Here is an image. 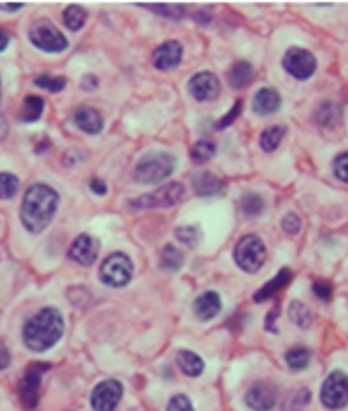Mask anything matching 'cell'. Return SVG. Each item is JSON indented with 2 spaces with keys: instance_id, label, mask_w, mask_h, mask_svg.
<instances>
[{
  "instance_id": "cell-1",
  "label": "cell",
  "mask_w": 348,
  "mask_h": 411,
  "mask_svg": "<svg viewBox=\"0 0 348 411\" xmlns=\"http://www.w3.org/2000/svg\"><path fill=\"white\" fill-rule=\"evenodd\" d=\"M59 208V193L45 183H34L25 189L21 201V225L29 233H42L55 219Z\"/></svg>"
},
{
  "instance_id": "cell-2",
  "label": "cell",
  "mask_w": 348,
  "mask_h": 411,
  "mask_svg": "<svg viewBox=\"0 0 348 411\" xmlns=\"http://www.w3.org/2000/svg\"><path fill=\"white\" fill-rule=\"evenodd\" d=\"M63 327H65L63 315L53 306H45L25 321L23 332H21L23 345L32 353H45L61 340Z\"/></svg>"
},
{
  "instance_id": "cell-3",
  "label": "cell",
  "mask_w": 348,
  "mask_h": 411,
  "mask_svg": "<svg viewBox=\"0 0 348 411\" xmlns=\"http://www.w3.org/2000/svg\"><path fill=\"white\" fill-rule=\"evenodd\" d=\"M174 168H177V160L170 153H156V155H147L143 158L134 166V181L136 183H143V185H156V183H162L166 181L172 173Z\"/></svg>"
},
{
  "instance_id": "cell-4",
  "label": "cell",
  "mask_w": 348,
  "mask_h": 411,
  "mask_svg": "<svg viewBox=\"0 0 348 411\" xmlns=\"http://www.w3.org/2000/svg\"><path fill=\"white\" fill-rule=\"evenodd\" d=\"M185 197V185L183 183H168L160 187L153 193L138 195L134 199H128V210H147V208H172V206L181 203Z\"/></svg>"
},
{
  "instance_id": "cell-5",
  "label": "cell",
  "mask_w": 348,
  "mask_h": 411,
  "mask_svg": "<svg viewBox=\"0 0 348 411\" xmlns=\"http://www.w3.org/2000/svg\"><path fill=\"white\" fill-rule=\"evenodd\" d=\"M235 264L246 273H258L266 262V248L258 235H243L235 246Z\"/></svg>"
},
{
  "instance_id": "cell-6",
  "label": "cell",
  "mask_w": 348,
  "mask_h": 411,
  "mask_svg": "<svg viewBox=\"0 0 348 411\" xmlns=\"http://www.w3.org/2000/svg\"><path fill=\"white\" fill-rule=\"evenodd\" d=\"M27 38L36 49H40L45 53H51V55L63 53L69 47L67 38L49 19H40V21L34 23L29 27V32H27Z\"/></svg>"
},
{
  "instance_id": "cell-7",
  "label": "cell",
  "mask_w": 348,
  "mask_h": 411,
  "mask_svg": "<svg viewBox=\"0 0 348 411\" xmlns=\"http://www.w3.org/2000/svg\"><path fill=\"white\" fill-rule=\"evenodd\" d=\"M51 365L49 363H32L27 365V369L23 371L19 386H17V395H19V403L23 409L32 411L36 409L38 401H40V382H42V373L49 371Z\"/></svg>"
},
{
  "instance_id": "cell-8",
  "label": "cell",
  "mask_w": 348,
  "mask_h": 411,
  "mask_svg": "<svg viewBox=\"0 0 348 411\" xmlns=\"http://www.w3.org/2000/svg\"><path fill=\"white\" fill-rule=\"evenodd\" d=\"M132 273H134L132 260L122 252H114V254H110L105 260H103L99 277H101L103 284L110 286V288H124V286L130 284Z\"/></svg>"
},
{
  "instance_id": "cell-9",
  "label": "cell",
  "mask_w": 348,
  "mask_h": 411,
  "mask_svg": "<svg viewBox=\"0 0 348 411\" xmlns=\"http://www.w3.org/2000/svg\"><path fill=\"white\" fill-rule=\"evenodd\" d=\"M321 403L327 409H342L348 405V375L340 369H334L323 386H321Z\"/></svg>"
},
{
  "instance_id": "cell-10",
  "label": "cell",
  "mask_w": 348,
  "mask_h": 411,
  "mask_svg": "<svg viewBox=\"0 0 348 411\" xmlns=\"http://www.w3.org/2000/svg\"><path fill=\"white\" fill-rule=\"evenodd\" d=\"M284 70L296 80H308L317 70V59L306 49L292 47L284 57Z\"/></svg>"
},
{
  "instance_id": "cell-11",
  "label": "cell",
  "mask_w": 348,
  "mask_h": 411,
  "mask_svg": "<svg viewBox=\"0 0 348 411\" xmlns=\"http://www.w3.org/2000/svg\"><path fill=\"white\" fill-rule=\"evenodd\" d=\"M124 395V386L118 380H103L92 388L90 407L92 411H116L120 399Z\"/></svg>"
},
{
  "instance_id": "cell-12",
  "label": "cell",
  "mask_w": 348,
  "mask_h": 411,
  "mask_svg": "<svg viewBox=\"0 0 348 411\" xmlns=\"http://www.w3.org/2000/svg\"><path fill=\"white\" fill-rule=\"evenodd\" d=\"M97 254H99V239L88 233L78 235L67 252L69 260H74L82 266H90L97 260Z\"/></svg>"
},
{
  "instance_id": "cell-13",
  "label": "cell",
  "mask_w": 348,
  "mask_h": 411,
  "mask_svg": "<svg viewBox=\"0 0 348 411\" xmlns=\"http://www.w3.org/2000/svg\"><path fill=\"white\" fill-rule=\"evenodd\" d=\"M189 92L201 103L214 101L221 95V82L212 72H199L189 80Z\"/></svg>"
},
{
  "instance_id": "cell-14",
  "label": "cell",
  "mask_w": 348,
  "mask_h": 411,
  "mask_svg": "<svg viewBox=\"0 0 348 411\" xmlns=\"http://www.w3.org/2000/svg\"><path fill=\"white\" fill-rule=\"evenodd\" d=\"M277 403V393L269 382H258L246 393V405L254 411H271Z\"/></svg>"
},
{
  "instance_id": "cell-15",
  "label": "cell",
  "mask_w": 348,
  "mask_h": 411,
  "mask_svg": "<svg viewBox=\"0 0 348 411\" xmlns=\"http://www.w3.org/2000/svg\"><path fill=\"white\" fill-rule=\"evenodd\" d=\"M181 59H183V47L177 40H166L164 45H160L153 51V65L162 72L177 67L181 63Z\"/></svg>"
},
{
  "instance_id": "cell-16",
  "label": "cell",
  "mask_w": 348,
  "mask_h": 411,
  "mask_svg": "<svg viewBox=\"0 0 348 411\" xmlns=\"http://www.w3.org/2000/svg\"><path fill=\"white\" fill-rule=\"evenodd\" d=\"M221 306H223V302L216 292H203L193 302V313L201 321H210L221 313Z\"/></svg>"
},
{
  "instance_id": "cell-17",
  "label": "cell",
  "mask_w": 348,
  "mask_h": 411,
  "mask_svg": "<svg viewBox=\"0 0 348 411\" xmlns=\"http://www.w3.org/2000/svg\"><path fill=\"white\" fill-rule=\"evenodd\" d=\"M252 108H254V112H256L258 116H271V114H275V112H279V108H282V95L277 92L275 88L264 86V88H260V90L254 95Z\"/></svg>"
},
{
  "instance_id": "cell-18",
  "label": "cell",
  "mask_w": 348,
  "mask_h": 411,
  "mask_svg": "<svg viewBox=\"0 0 348 411\" xmlns=\"http://www.w3.org/2000/svg\"><path fill=\"white\" fill-rule=\"evenodd\" d=\"M74 124L82 130V132H86V134H99L101 130H103V118H101V114L95 110V108H90V105H80L76 112H74Z\"/></svg>"
},
{
  "instance_id": "cell-19",
  "label": "cell",
  "mask_w": 348,
  "mask_h": 411,
  "mask_svg": "<svg viewBox=\"0 0 348 411\" xmlns=\"http://www.w3.org/2000/svg\"><path fill=\"white\" fill-rule=\"evenodd\" d=\"M225 189V181L221 177H216L214 173H197L193 177V191L199 197H208V195H216Z\"/></svg>"
},
{
  "instance_id": "cell-20",
  "label": "cell",
  "mask_w": 348,
  "mask_h": 411,
  "mask_svg": "<svg viewBox=\"0 0 348 411\" xmlns=\"http://www.w3.org/2000/svg\"><path fill=\"white\" fill-rule=\"evenodd\" d=\"M292 271L290 269H282L277 275L271 279V282H266L256 294H254V302H264V300H269V298H273L277 292H282L290 282H292Z\"/></svg>"
},
{
  "instance_id": "cell-21",
  "label": "cell",
  "mask_w": 348,
  "mask_h": 411,
  "mask_svg": "<svg viewBox=\"0 0 348 411\" xmlns=\"http://www.w3.org/2000/svg\"><path fill=\"white\" fill-rule=\"evenodd\" d=\"M252 78H254V67L250 61H237L229 70V84L235 90L246 88L252 82Z\"/></svg>"
},
{
  "instance_id": "cell-22",
  "label": "cell",
  "mask_w": 348,
  "mask_h": 411,
  "mask_svg": "<svg viewBox=\"0 0 348 411\" xmlns=\"http://www.w3.org/2000/svg\"><path fill=\"white\" fill-rule=\"evenodd\" d=\"M42 112H45V101L40 97H36V95H27L23 99V105H21V112H19V120L27 122V124L38 122L40 116H42Z\"/></svg>"
},
{
  "instance_id": "cell-23",
  "label": "cell",
  "mask_w": 348,
  "mask_h": 411,
  "mask_svg": "<svg viewBox=\"0 0 348 411\" xmlns=\"http://www.w3.org/2000/svg\"><path fill=\"white\" fill-rule=\"evenodd\" d=\"M340 116H342V112H340V105H338L336 101H323V103H319L315 120L323 128H334L340 122Z\"/></svg>"
},
{
  "instance_id": "cell-24",
  "label": "cell",
  "mask_w": 348,
  "mask_h": 411,
  "mask_svg": "<svg viewBox=\"0 0 348 411\" xmlns=\"http://www.w3.org/2000/svg\"><path fill=\"white\" fill-rule=\"evenodd\" d=\"M177 363H179L181 371L185 375H189V378H197V375H201V371H203L201 357L195 355V353H191V351H181L177 355Z\"/></svg>"
},
{
  "instance_id": "cell-25",
  "label": "cell",
  "mask_w": 348,
  "mask_h": 411,
  "mask_svg": "<svg viewBox=\"0 0 348 411\" xmlns=\"http://www.w3.org/2000/svg\"><path fill=\"white\" fill-rule=\"evenodd\" d=\"M284 136H286V126H284V124L269 126V128H264L262 134H260V147H262L266 153H271V151H275L277 147L282 145Z\"/></svg>"
},
{
  "instance_id": "cell-26",
  "label": "cell",
  "mask_w": 348,
  "mask_h": 411,
  "mask_svg": "<svg viewBox=\"0 0 348 411\" xmlns=\"http://www.w3.org/2000/svg\"><path fill=\"white\" fill-rule=\"evenodd\" d=\"M160 264H162V269H164V271H170V273H174V271H179V269L185 264V256H183V252H181L177 246L168 244V246H164V248H162V254H160Z\"/></svg>"
},
{
  "instance_id": "cell-27",
  "label": "cell",
  "mask_w": 348,
  "mask_h": 411,
  "mask_svg": "<svg viewBox=\"0 0 348 411\" xmlns=\"http://www.w3.org/2000/svg\"><path fill=\"white\" fill-rule=\"evenodd\" d=\"M239 210L246 214V216H258V214H262V210H264V199L258 195V193H246V195H241V199H239Z\"/></svg>"
},
{
  "instance_id": "cell-28",
  "label": "cell",
  "mask_w": 348,
  "mask_h": 411,
  "mask_svg": "<svg viewBox=\"0 0 348 411\" xmlns=\"http://www.w3.org/2000/svg\"><path fill=\"white\" fill-rule=\"evenodd\" d=\"M86 11L80 7V5H69L65 11H63V23L69 27V29H74V32H78V29H82V25L86 23Z\"/></svg>"
},
{
  "instance_id": "cell-29",
  "label": "cell",
  "mask_w": 348,
  "mask_h": 411,
  "mask_svg": "<svg viewBox=\"0 0 348 411\" xmlns=\"http://www.w3.org/2000/svg\"><path fill=\"white\" fill-rule=\"evenodd\" d=\"M286 363L290 369L294 371H302L304 367H308L310 363V351L304 349V347H294L286 353Z\"/></svg>"
},
{
  "instance_id": "cell-30",
  "label": "cell",
  "mask_w": 348,
  "mask_h": 411,
  "mask_svg": "<svg viewBox=\"0 0 348 411\" xmlns=\"http://www.w3.org/2000/svg\"><path fill=\"white\" fill-rule=\"evenodd\" d=\"M290 319H292L298 327L306 329V327L312 323V313H310V308H308L304 302L294 300V302L290 304Z\"/></svg>"
},
{
  "instance_id": "cell-31",
  "label": "cell",
  "mask_w": 348,
  "mask_h": 411,
  "mask_svg": "<svg viewBox=\"0 0 348 411\" xmlns=\"http://www.w3.org/2000/svg\"><path fill=\"white\" fill-rule=\"evenodd\" d=\"M214 153H216V145H214L212 141H206V139L197 141V143L191 147V158H193V162H197V164H203V162H208V160H212Z\"/></svg>"
},
{
  "instance_id": "cell-32",
  "label": "cell",
  "mask_w": 348,
  "mask_h": 411,
  "mask_svg": "<svg viewBox=\"0 0 348 411\" xmlns=\"http://www.w3.org/2000/svg\"><path fill=\"white\" fill-rule=\"evenodd\" d=\"M19 191V179L11 173H0V199H13Z\"/></svg>"
},
{
  "instance_id": "cell-33",
  "label": "cell",
  "mask_w": 348,
  "mask_h": 411,
  "mask_svg": "<svg viewBox=\"0 0 348 411\" xmlns=\"http://www.w3.org/2000/svg\"><path fill=\"white\" fill-rule=\"evenodd\" d=\"M34 84H36L38 88H45V90H49V92H61L63 88H65V78H61V76H51V74H40V76H36L34 78Z\"/></svg>"
},
{
  "instance_id": "cell-34",
  "label": "cell",
  "mask_w": 348,
  "mask_h": 411,
  "mask_svg": "<svg viewBox=\"0 0 348 411\" xmlns=\"http://www.w3.org/2000/svg\"><path fill=\"white\" fill-rule=\"evenodd\" d=\"M174 237H177L181 244L195 248L201 239V231H199V227H179L177 231H174Z\"/></svg>"
},
{
  "instance_id": "cell-35",
  "label": "cell",
  "mask_w": 348,
  "mask_h": 411,
  "mask_svg": "<svg viewBox=\"0 0 348 411\" xmlns=\"http://www.w3.org/2000/svg\"><path fill=\"white\" fill-rule=\"evenodd\" d=\"M143 9H149L153 13H160L168 19H183L185 7H172V5H143Z\"/></svg>"
},
{
  "instance_id": "cell-36",
  "label": "cell",
  "mask_w": 348,
  "mask_h": 411,
  "mask_svg": "<svg viewBox=\"0 0 348 411\" xmlns=\"http://www.w3.org/2000/svg\"><path fill=\"white\" fill-rule=\"evenodd\" d=\"M334 175H336L342 183H348V151L340 153V155L334 160Z\"/></svg>"
},
{
  "instance_id": "cell-37",
  "label": "cell",
  "mask_w": 348,
  "mask_h": 411,
  "mask_svg": "<svg viewBox=\"0 0 348 411\" xmlns=\"http://www.w3.org/2000/svg\"><path fill=\"white\" fill-rule=\"evenodd\" d=\"M282 227H284V231L288 235H298L300 229H302V221H300V216L296 212H288L284 216V221H282Z\"/></svg>"
},
{
  "instance_id": "cell-38",
  "label": "cell",
  "mask_w": 348,
  "mask_h": 411,
  "mask_svg": "<svg viewBox=\"0 0 348 411\" xmlns=\"http://www.w3.org/2000/svg\"><path fill=\"white\" fill-rule=\"evenodd\" d=\"M168 411H195L187 395H174L168 401Z\"/></svg>"
},
{
  "instance_id": "cell-39",
  "label": "cell",
  "mask_w": 348,
  "mask_h": 411,
  "mask_svg": "<svg viewBox=\"0 0 348 411\" xmlns=\"http://www.w3.org/2000/svg\"><path fill=\"white\" fill-rule=\"evenodd\" d=\"M312 294H315L321 302H330L334 298V288L327 282H315L312 284Z\"/></svg>"
},
{
  "instance_id": "cell-40",
  "label": "cell",
  "mask_w": 348,
  "mask_h": 411,
  "mask_svg": "<svg viewBox=\"0 0 348 411\" xmlns=\"http://www.w3.org/2000/svg\"><path fill=\"white\" fill-rule=\"evenodd\" d=\"M241 108H243V101H235V105L231 108V112L225 116V118H221L219 122H216V130H223V128H229L235 120H237V116L241 114Z\"/></svg>"
},
{
  "instance_id": "cell-41",
  "label": "cell",
  "mask_w": 348,
  "mask_h": 411,
  "mask_svg": "<svg viewBox=\"0 0 348 411\" xmlns=\"http://www.w3.org/2000/svg\"><path fill=\"white\" fill-rule=\"evenodd\" d=\"M88 187H90V191H92V193H97V195H105V193H108V183L103 181V179H99V177L90 179Z\"/></svg>"
},
{
  "instance_id": "cell-42",
  "label": "cell",
  "mask_w": 348,
  "mask_h": 411,
  "mask_svg": "<svg viewBox=\"0 0 348 411\" xmlns=\"http://www.w3.org/2000/svg\"><path fill=\"white\" fill-rule=\"evenodd\" d=\"M11 365V355H9V351H7V347L0 342V371L3 369H7Z\"/></svg>"
},
{
  "instance_id": "cell-43",
  "label": "cell",
  "mask_w": 348,
  "mask_h": 411,
  "mask_svg": "<svg viewBox=\"0 0 348 411\" xmlns=\"http://www.w3.org/2000/svg\"><path fill=\"white\" fill-rule=\"evenodd\" d=\"M9 45H11V34L5 27H0V53L7 51Z\"/></svg>"
},
{
  "instance_id": "cell-44",
  "label": "cell",
  "mask_w": 348,
  "mask_h": 411,
  "mask_svg": "<svg viewBox=\"0 0 348 411\" xmlns=\"http://www.w3.org/2000/svg\"><path fill=\"white\" fill-rule=\"evenodd\" d=\"M0 9H3V11H9V13H13V11H19V9H23V3H0Z\"/></svg>"
},
{
  "instance_id": "cell-45",
  "label": "cell",
  "mask_w": 348,
  "mask_h": 411,
  "mask_svg": "<svg viewBox=\"0 0 348 411\" xmlns=\"http://www.w3.org/2000/svg\"><path fill=\"white\" fill-rule=\"evenodd\" d=\"M7 134H9V124L3 116H0V143L7 139Z\"/></svg>"
},
{
  "instance_id": "cell-46",
  "label": "cell",
  "mask_w": 348,
  "mask_h": 411,
  "mask_svg": "<svg viewBox=\"0 0 348 411\" xmlns=\"http://www.w3.org/2000/svg\"><path fill=\"white\" fill-rule=\"evenodd\" d=\"M95 86H97V78H95L92 74L84 76V80H82V88H95Z\"/></svg>"
},
{
  "instance_id": "cell-47",
  "label": "cell",
  "mask_w": 348,
  "mask_h": 411,
  "mask_svg": "<svg viewBox=\"0 0 348 411\" xmlns=\"http://www.w3.org/2000/svg\"><path fill=\"white\" fill-rule=\"evenodd\" d=\"M0 90H3V86H0Z\"/></svg>"
}]
</instances>
